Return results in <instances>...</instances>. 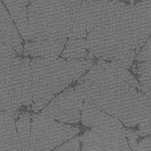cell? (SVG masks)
<instances>
[{
	"label": "cell",
	"instance_id": "cell-1",
	"mask_svg": "<svg viewBox=\"0 0 151 151\" xmlns=\"http://www.w3.org/2000/svg\"><path fill=\"white\" fill-rule=\"evenodd\" d=\"M75 88L84 102L116 118L128 128L135 127L148 108V97L143 92L98 64L79 79Z\"/></svg>",
	"mask_w": 151,
	"mask_h": 151
},
{
	"label": "cell",
	"instance_id": "cell-2",
	"mask_svg": "<svg viewBox=\"0 0 151 151\" xmlns=\"http://www.w3.org/2000/svg\"><path fill=\"white\" fill-rule=\"evenodd\" d=\"M133 4L108 0L100 18L86 38L87 49L101 60L129 69L136 56L128 44L127 21Z\"/></svg>",
	"mask_w": 151,
	"mask_h": 151
},
{
	"label": "cell",
	"instance_id": "cell-3",
	"mask_svg": "<svg viewBox=\"0 0 151 151\" xmlns=\"http://www.w3.org/2000/svg\"><path fill=\"white\" fill-rule=\"evenodd\" d=\"M32 109H43L56 94L79 80L93 66L91 59L35 57L31 60Z\"/></svg>",
	"mask_w": 151,
	"mask_h": 151
},
{
	"label": "cell",
	"instance_id": "cell-4",
	"mask_svg": "<svg viewBox=\"0 0 151 151\" xmlns=\"http://www.w3.org/2000/svg\"><path fill=\"white\" fill-rule=\"evenodd\" d=\"M83 0H36L27 8L25 40L67 39Z\"/></svg>",
	"mask_w": 151,
	"mask_h": 151
},
{
	"label": "cell",
	"instance_id": "cell-5",
	"mask_svg": "<svg viewBox=\"0 0 151 151\" xmlns=\"http://www.w3.org/2000/svg\"><path fill=\"white\" fill-rule=\"evenodd\" d=\"M29 151H50L61 145L80 132L77 127L58 122L42 113L34 114Z\"/></svg>",
	"mask_w": 151,
	"mask_h": 151
},
{
	"label": "cell",
	"instance_id": "cell-6",
	"mask_svg": "<svg viewBox=\"0 0 151 151\" xmlns=\"http://www.w3.org/2000/svg\"><path fill=\"white\" fill-rule=\"evenodd\" d=\"M79 137L83 151L132 150L124 127H91Z\"/></svg>",
	"mask_w": 151,
	"mask_h": 151
},
{
	"label": "cell",
	"instance_id": "cell-7",
	"mask_svg": "<svg viewBox=\"0 0 151 151\" xmlns=\"http://www.w3.org/2000/svg\"><path fill=\"white\" fill-rule=\"evenodd\" d=\"M83 101L75 87H70L52 100L41 112L60 122L74 124L81 120Z\"/></svg>",
	"mask_w": 151,
	"mask_h": 151
},
{
	"label": "cell",
	"instance_id": "cell-8",
	"mask_svg": "<svg viewBox=\"0 0 151 151\" xmlns=\"http://www.w3.org/2000/svg\"><path fill=\"white\" fill-rule=\"evenodd\" d=\"M108 0H83L76 13L69 38H84L92 31Z\"/></svg>",
	"mask_w": 151,
	"mask_h": 151
},
{
	"label": "cell",
	"instance_id": "cell-9",
	"mask_svg": "<svg viewBox=\"0 0 151 151\" xmlns=\"http://www.w3.org/2000/svg\"><path fill=\"white\" fill-rule=\"evenodd\" d=\"M67 40L66 39H52L28 41L24 45V55L34 57L58 56L62 53Z\"/></svg>",
	"mask_w": 151,
	"mask_h": 151
},
{
	"label": "cell",
	"instance_id": "cell-10",
	"mask_svg": "<svg viewBox=\"0 0 151 151\" xmlns=\"http://www.w3.org/2000/svg\"><path fill=\"white\" fill-rule=\"evenodd\" d=\"M11 112L0 111V150H22Z\"/></svg>",
	"mask_w": 151,
	"mask_h": 151
},
{
	"label": "cell",
	"instance_id": "cell-11",
	"mask_svg": "<svg viewBox=\"0 0 151 151\" xmlns=\"http://www.w3.org/2000/svg\"><path fill=\"white\" fill-rule=\"evenodd\" d=\"M0 41L15 50L19 55L23 51L22 39L4 5L0 0Z\"/></svg>",
	"mask_w": 151,
	"mask_h": 151
},
{
	"label": "cell",
	"instance_id": "cell-12",
	"mask_svg": "<svg viewBox=\"0 0 151 151\" xmlns=\"http://www.w3.org/2000/svg\"><path fill=\"white\" fill-rule=\"evenodd\" d=\"M81 120L83 125L90 127H123L120 121L86 102L83 105Z\"/></svg>",
	"mask_w": 151,
	"mask_h": 151
},
{
	"label": "cell",
	"instance_id": "cell-13",
	"mask_svg": "<svg viewBox=\"0 0 151 151\" xmlns=\"http://www.w3.org/2000/svg\"><path fill=\"white\" fill-rule=\"evenodd\" d=\"M23 39L26 37L28 0H2Z\"/></svg>",
	"mask_w": 151,
	"mask_h": 151
},
{
	"label": "cell",
	"instance_id": "cell-14",
	"mask_svg": "<svg viewBox=\"0 0 151 151\" xmlns=\"http://www.w3.org/2000/svg\"><path fill=\"white\" fill-rule=\"evenodd\" d=\"M65 48L62 54L63 58L72 59H94V55L87 49L86 39L70 38L65 44Z\"/></svg>",
	"mask_w": 151,
	"mask_h": 151
},
{
	"label": "cell",
	"instance_id": "cell-15",
	"mask_svg": "<svg viewBox=\"0 0 151 151\" xmlns=\"http://www.w3.org/2000/svg\"><path fill=\"white\" fill-rule=\"evenodd\" d=\"M32 75L31 60L25 58L22 63V104L25 106H29L33 103L32 92Z\"/></svg>",
	"mask_w": 151,
	"mask_h": 151
},
{
	"label": "cell",
	"instance_id": "cell-16",
	"mask_svg": "<svg viewBox=\"0 0 151 151\" xmlns=\"http://www.w3.org/2000/svg\"><path fill=\"white\" fill-rule=\"evenodd\" d=\"M32 117L29 113H22L16 122V127L22 150L29 151Z\"/></svg>",
	"mask_w": 151,
	"mask_h": 151
},
{
	"label": "cell",
	"instance_id": "cell-17",
	"mask_svg": "<svg viewBox=\"0 0 151 151\" xmlns=\"http://www.w3.org/2000/svg\"><path fill=\"white\" fill-rule=\"evenodd\" d=\"M137 73L139 75V82L151 90V61H145L138 66Z\"/></svg>",
	"mask_w": 151,
	"mask_h": 151
},
{
	"label": "cell",
	"instance_id": "cell-18",
	"mask_svg": "<svg viewBox=\"0 0 151 151\" xmlns=\"http://www.w3.org/2000/svg\"><path fill=\"white\" fill-rule=\"evenodd\" d=\"M80 137L74 136L70 140L62 145L54 149L55 151L80 150Z\"/></svg>",
	"mask_w": 151,
	"mask_h": 151
},
{
	"label": "cell",
	"instance_id": "cell-19",
	"mask_svg": "<svg viewBox=\"0 0 151 151\" xmlns=\"http://www.w3.org/2000/svg\"><path fill=\"white\" fill-rule=\"evenodd\" d=\"M137 60L151 62V35L137 57Z\"/></svg>",
	"mask_w": 151,
	"mask_h": 151
},
{
	"label": "cell",
	"instance_id": "cell-20",
	"mask_svg": "<svg viewBox=\"0 0 151 151\" xmlns=\"http://www.w3.org/2000/svg\"><path fill=\"white\" fill-rule=\"evenodd\" d=\"M137 151H151V136L146 137L138 144Z\"/></svg>",
	"mask_w": 151,
	"mask_h": 151
},
{
	"label": "cell",
	"instance_id": "cell-21",
	"mask_svg": "<svg viewBox=\"0 0 151 151\" xmlns=\"http://www.w3.org/2000/svg\"><path fill=\"white\" fill-rule=\"evenodd\" d=\"M135 88L139 89V90L143 92L145 95L147 96L151 100V90L146 86L142 84L141 82L138 81L136 85Z\"/></svg>",
	"mask_w": 151,
	"mask_h": 151
},
{
	"label": "cell",
	"instance_id": "cell-22",
	"mask_svg": "<svg viewBox=\"0 0 151 151\" xmlns=\"http://www.w3.org/2000/svg\"><path fill=\"white\" fill-rule=\"evenodd\" d=\"M119 1H130V2H133L134 1H136V0H119Z\"/></svg>",
	"mask_w": 151,
	"mask_h": 151
},
{
	"label": "cell",
	"instance_id": "cell-23",
	"mask_svg": "<svg viewBox=\"0 0 151 151\" xmlns=\"http://www.w3.org/2000/svg\"><path fill=\"white\" fill-rule=\"evenodd\" d=\"M143 1L151 2V0H142Z\"/></svg>",
	"mask_w": 151,
	"mask_h": 151
},
{
	"label": "cell",
	"instance_id": "cell-24",
	"mask_svg": "<svg viewBox=\"0 0 151 151\" xmlns=\"http://www.w3.org/2000/svg\"><path fill=\"white\" fill-rule=\"evenodd\" d=\"M28 1H29L30 2V3H32V2L36 1V0H28Z\"/></svg>",
	"mask_w": 151,
	"mask_h": 151
}]
</instances>
